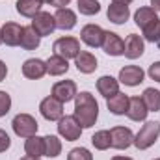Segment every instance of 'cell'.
<instances>
[{"label": "cell", "mask_w": 160, "mask_h": 160, "mask_svg": "<svg viewBox=\"0 0 160 160\" xmlns=\"http://www.w3.org/2000/svg\"><path fill=\"white\" fill-rule=\"evenodd\" d=\"M128 99H130L128 95L118 91L116 95H112V97L106 99V106H108V110L114 116H125L127 110H128Z\"/></svg>", "instance_id": "ac0fdd59"}, {"label": "cell", "mask_w": 160, "mask_h": 160, "mask_svg": "<svg viewBox=\"0 0 160 160\" xmlns=\"http://www.w3.org/2000/svg\"><path fill=\"white\" fill-rule=\"evenodd\" d=\"M11 127H13V132L19 136V138H30V136H36L38 134V121L36 118H32L30 114H17L13 121H11Z\"/></svg>", "instance_id": "3957f363"}, {"label": "cell", "mask_w": 160, "mask_h": 160, "mask_svg": "<svg viewBox=\"0 0 160 160\" xmlns=\"http://www.w3.org/2000/svg\"><path fill=\"white\" fill-rule=\"evenodd\" d=\"M58 134L65 142H75L82 134V127H80L78 121L75 119V116H63L58 121Z\"/></svg>", "instance_id": "5b68a950"}, {"label": "cell", "mask_w": 160, "mask_h": 160, "mask_svg": "<svg viewBox=\"0 0 160 160\" xmlns=\"http://www.w3.org/2000/svg\"><path fill=\"white\" fill-rule=\"evenodd\" d=\"M78 11L82 15H97L101 11V4L97 0H78Z\"/></svg>", "instance_id": "4dcf8cb0"}, {"label": "cell", "mask_w": 160, "mask_h": 160, "mask_svg": "<svg viewBox=\"0 0 160 160\" xmlns=\"http://www.w3.org/2000/svg\"><path fill=\"white\" fill-rule=\"evenodd\" d=\"M155 160H160V158H155Z\"/></svg>", "instance_id": "ee69618b"}, {"label": "cell", "mask_w": 160, "mask_h": 160, "mask_svg": "<svg viewBox=\"0 0 160 160\" xmlns=\"http://www.w3.org/2000/svg\"><path fill=\"white\" fill-rule=\"evenodd\" d=\"M24 151H26L28 157H36V158L45 157V140L39 138L38 134L26 138V142H24Z\"/></svg>", "instance_id": "cb8c5ba5"}, {"label": "cell", "mask_w": 160, "mask_h": 160, "mask_svg": "<svg viewBox=\"0 0 160 160\" xmlns=\"http://www.w3.org/2000/svg\"><path fill=\"white\" fill-rule=\"evenodd\" d=\"M91 143L95 149L99 151H106L112 147V138H110V130H99L91 136Z\"/></svg>", "instance_id": "f1b7e54d"}, {"label": "cell", "mask_w": 160, "mask_h": 160, "mask_svg": "<svg viewBox=\"0 0 160 160\" xmlns=\"http://www.w3.org/2000/svg\"><path fill=\"white\" fill-rule=\"evenodd\" d=\"M69 2H71V0H52L50 4H52L54 8H58V9H60V8H65V6H69Z\"/></svg>", "instance_id": "d590c367"}, {"label": "cell", "mask_w": 160, "mask_h": 160, "mask_svg": "<svg viewBox=\"0 0 160 160\" xmlns=\"http://www.w3.org/2000/svg\"><path fill=\"white\" fill-rule=\"evenodd\" d=\"M67 160H93V155L86 147H75V149L69 151Z\"/></svg>", "instance_id": "1f68e13d"}, {"label": "cell", "mask_w": 160, "mask_h": 160, "mask_svg": "<svg viewBox=\"0 0 160 160\" xmlns=\"http://www.w3.org/2000/svg\"><path fill=\"white\" fill-rule=\"evenodd\" d=\"M145 106L149 112H160V91L155 89V88H147L142 95Z\"/></svg>", "instance_id": "4316f807"}, {"label": "cell", "mask_w": 160, "mask_h": 160, "mask_svg": "<svg viewBox=\"0 0 160 160\" xmlns=\"http://www.w3.org/2000/svg\"><path fill=\"white\" fill-rule=\"evenodd\" d=\"M101 47L108 56H123L125 54V41L114 32H104V39H102Z\"/></svg>", "instance_id": "7c38bea8"}, {"label": "cell", "mask_w": 160, "mask_h": 160, "mask_svg": "<svg viewBox=\"0 0 160 160\" xmlns=\"http://www.w3.org/2000/svg\"><path fill=\"white\" fill-rule=\"evenodd\" d=\"M9 145H11V140H9V136H8V132L0 128V153L8 151V149H9Z\"/></svg>", "instance_id": "836d02e7"}, {"label": "cell", "mask_w": 160, "mask_h": 160, "mask_svg": "<svg viewBox=\"0 0 160 160\" xmlns=\"http://www.w3.org/2000/svg\"><path fill=\"white\" fill-rule=\"evenodd\" d=\"M21 160H39V158H36V157H28V155H26V157H22Z\"/></svg>", "instance_id": "60d3db41"}, {"label": "cell", "mask_w": 160, "mask_h": 160, "mask_svg": "<svg viewBox=\"0 0 160 160\" xmlns=\"http://www.w3.org/2000/svg\"><path fill=\"white\" fill-rule=\"evenodd\" d=\"M15 8H17V13L19 15L28 17V19H34L41 11V2L39 0H17Z\"/></svg>", "instance_id": "d4e9b609"}, {"label": "cell", "mask_w": 160, "mask_h": 160, "mask_svg": "<svg viewBox=\"0 0 160 160\" xmlns=\"http://www.w3.org/2000/svg\"><path fill=\"white\" fill-rule=\"evenodd\" d=\"M158 19V15H157V11L151 8V6H145V8H140L136 13H134V22L143 30L147 24H151L153 21H157Z\"/></svg>", "instance_id": "484cf974"}, {"label": "cell", "mask_w": 160, "mask_h": 160, "mask_svg": "<svg viewBox=\"0 0 160 160\" xmlns=\"http://www.w3.org/2000/svg\"><path fill=\"white\" fill-rule=\"evenodd\" d=\"M52 97L60 102H69L77 97V84L73 80H60L52 86Z\"/></svg>", "instance_id": "ba28073f"}, {"label": "cell", "mask_w": 160, "mask_h": 160, "mask_svg": "<svg viewBox=\"0 0 160 160\" xmlns=\"http://www.w3.org/2000/svg\"><path fill=\"white\" fill-rule=\"evenodd\" d=\"M112 4H123V6H128V4H132V0H112Z\"/></svg>", "instance_id": "f35d334b"}, {"label": "cell", "mask_w": 160, "mask_h": 160, "mask_svg": "<svg viewBox=\"0 0 160 160\" xmlns=\"http://www.w3.org/2000/svg\"><path fill=\"white\" fill-rule=\"evenodd\" d=\"M75 65L82 75H91L97 69V58L88 50H80V54L75 58Z\"/></svg>", "instance_id": "d6986e66"}, {"label": "cell", "mask_w": 160, "mask_h": 160, "mask_svg": "<svg viewBox=\"0 0 160 160\" xmlns=\"http://www.w3.org/2000/svg\"><path fill=\"white\" fill-rule=\"evenodd\" d=\"M43 140H45V157H48V158L60 157V153H62V140L58 136H52V134L45 136Z\"/></svg>", "instance_id": "83f0119b"}, {"label": "cell", "mask_w": 160, "mask_h": 160, "mask_svg": "<svg viewBox=\"0 0 160 160\" xmlns=\"http://www.w3.org/2000/svg\"><path fill=\"white\" fill-rule=\"evenodd\" d=\"M54 19H56V28H60V30H71L77 26V13L69 8L56 9Z\"/></svg>", "instance_id": "2e32d148"}, {"label": "cell", "mask_w": 160, "mask_h": 160, "mask_svg": "<svg viewBox=\"0 0 160 160\" xmlns=\"http://www.w3.org/2000/svg\"><path fill=\"white\" fill-rule=\"evenodd\" d=\"M41 43V36L32 28V24L30 26H22V34H21V47L24 48V50H36L38 47H39Z\"/></svg>", "instance_id": "44dd1931"}, {"label": "cell", "mask_w": 160, "mask_h": 160, "mask_svg": "<svg viewBox=\"0 0 160 160\" xmlns=\"http://www.w3.org/2000/svg\"><path fill=\"white\" fill-rule=\"evenodd\" d=\"M41 4H50V2H52V0H39Z\"/></svg>", "instance_id": "b9f144b4"}, {"label": "cell", "mask_w": 160, "mask_h": 160, "mask_svg": "<svg viewBox=\"0 0 160 160\" xmlns=\"http://www.w3.org/2000/svg\"><path fill=\"white\" fill-rule=\"evenodd\" d=\"M106 15H108L110 22L125 24L128 21V17H130V9H128V6H123V4H112V6H108Z\"/></svg>", "instance_id": "7402d4cb"}, {"label": "cell", "mask_w": 160, "mask_h": 160, "mask_svg": "<svg viewBox=\"0 0 160 160\" xmlns=\"http://www.w3.org/2000/svg\"><path fill=\"white\" fill-rule=\"evenodd\" d=\"M11 108V97L6 91H0V118H4Z\"/></svg>", "instance_id": "d6a6232c"}, {"label": "cell", "mask_w": 160, "mask_h": 160, "mask_svg": "<svg viewBox=\"0 0 160 160\" xmlns=\"http://www.w3.org/2000/svg\"><path fill=\"white\" fill-rule=\"evenodd\" d=\"M147 114H149V110H147V106H145V102H143L142 97H130V99H128V110H127L128 119L145 121Z\"/></svg>", "instance_id": "e0dca14e"}, {"label": "cell", "mask_w": 160, "mask_h": 160, "mask_svg": "<svg viewBox=\"0 0 160 160\" xmlns=\"http://www.w3.org/2000/svg\"><path fill=\"white\" fill-rule=\"evenodd\" d=\"M75 119L82 128H91L99 118V104L89 91H80L75 97Z\"/></svg>", "instance_id": "6da1fadb"}, {"label": "cell", "mask_w": 160, "mask_h": 160, "mask_svg": "<svg viewBox=\"0 0 160 160\" xmlns=\"http://www.w3.org/2000/svg\"><path fill=\"white\" fill-rule=\"evenodd\" d=\"M39 112L47 121H60L63 118V102H60L52 95L45 97L39 104Z\"/></svg>", "instance_id": "8992f818"}, {"label": "cell", "mask_w": 160, "mask_h": 160, "mask_svg": "<svg viewBox=\"0 0 160 160\" xmlns=\"http://www.w3.org/2000/svg\"><path fill=\"white\" fill-rule=\"evenodd\" d=\"M147 73H149V77L155 80V82H158V84H160V62H155V63H151Z\"/></svg>", "instance_id": "e575fe53"}, {"label": "cell", "mask_w": 160, "mask_h": 160, "mask_svg": "<svg viewBox=\"0 0 160 160\" xmlns=\"http://www.w3.org/2000/svg\"><path fill=\"white\" fill-rule=\"evenodd\" d=\"M158 136H160V121H147L140 128V132L134 136V145H136V149L145 151L158 140Z\"/></svg>", "instance_id": "7a4b0ae2"}, {"label": "cell", "mask_w": 160, "mask_h": 160, "mask_svg": "<svg viewBox=\"0 0 160 160\" xmlns=\"http://www.w3.org/2000/svg\"><path fill=\"white\" fill-rule=\"evenodd\" d=\"M110 138L114 149H128L134 143V134L128 127H114L110 130Z\"/></svg>", "instance_id": "9c48e42d"}, {"label": "cell", "mask_w": 160, "mask_h": 160, "mask_svg": "<svg viewBox=\"0 0 160 160\" xmlns=\"http://www.w3.org/2000/svg\"><path fill=\"white\" fill-rule=\"evenodd\" d=\"M69 71V62L58 54H52L48 60H47V73L50 77H62Z\"/></svg>", "instance_id": "ffe728a7"}, {"label": "cell", "mask_w": 160, "mask_h": 160, "mask_svg": "<svg viewBox=\"0 0 160 160\" xmlns=\"http://www.w3.org/2000/svg\"><path fill=\"white\" fill-rule=\"evenodd\" d=\"M112 160H132V158H128V157H114Z\"/></svg>", "instance_id": "ab89813d"}, {"label": "cell", "mask_w": 160, "mask_h": 160, "mask_svg": "<svg viewBox=\"0 0 160 160\" xmlns=\"http://www.w3.org/2000/svg\"><path fill=\"white\" fill-rule=\"evenodd\" d=\"M6 75H8V67H6V63L0 60V82L6 78Z\"/></svg>", "instance_id": "8d00e7d4"}, {"label": "cell", "mask_w": 160, "mask_h": 160, "mask_svg": "<svg viewBox=\"0 0 160 160\" xmlns=\"http://www.w3.org/2000/svg\"><path fill=\"white\" fill-rule=\"evenodd\" d=\"M145 50V43L143 39L138 36V34H130L127 39H125V56L128 60H136L143 54Z\"/></svg>", "instance_id": "9a60e30c"}, {"label": "cell", "mask_w": 160, "mask_h": 160, "mask_svg": "<svg viewBox=\"0 0 160 160\" xmlns=\"http://www.w3.org/2000/svg\"><path fill=\"white\" fill-rule=\"evenodd\" d=\"M32 28L39 34L41 38L50 36L56 30V19L54 15H50L48 11H39L34 19H32Z\"/></svg>", "instance_id": "52a82bcc"}, {"label": "cell", "mask_w": 160, "mask_h": 160, "mask_svg": "<svg viewBox=\"0 0 160 160\" xmlns=\"http://www.w3.org/2000/svg\"><path fill=\"white\" fill-rule=\"evenodd\" d=\"M145 78V73L142 67L138 65H125L119 71V82L128 86V88H134V86H140Z\"/></svg>", "instance_id": "8fae6325"}, {"label": "cell", "mask_w": 160, "mask_h": 160, "mask_svg": "<svg viewBox=\"0 0 160 160\" xmlns=\"http://www.w3.org/2000/svg\"><path fill=\"white\" fill-rule=\"evenodd\" d=\"M54 54L65 58V60H75L80 54V41L77 38H71V36H65V38H60V39L54 41Z\"/></svg>", "instance_id": "277c9868"}, {"label": "cell", "mask_w": 160, "mask_h": 160, "mask_svg": "<svg viewBox=\"0 0 160 160\" xmlns=\"http://www.w3.org/2000/svg\"><path fill=\"white\" fill-rule=\"evenodd\" d=\"M97 91L102 97L108 99V97H112V95H116L119 91V80H116L114 77L104 75V77H101V78L97 80Z\"/></svg>", "instance_id": "603a6c76"}, {"label": "cell", "mask_w": 160, "mask_h": 160, "mask_svg": "<svg viewBox=\"0 0 160 160\" xmlns=\"http://www.w3.org/2000/svg\"><path fill=\"white\" fill-rule=\"evenodd\" d=\"M2 34V43H6L8 47H17L21 43V34H22V26L17 22H6L0 28Z\"/></svg>", "instance_id": "5bb4252c"}, {"label": "cell", "mask_w": 160, "mask_h": 160, "mask_svg": "<svg viewBox=\"0 0 160 160\" xmlns=\"http://www.w3.org/2000/svg\"><path fill=\"white\" fill-rule=\"evenodd\" d=\"M80 39L84 41L88 47L91 48H97L102 45L104 39V30L99 26V24H86L82 30H80Z\"/></svg>", "instance_id": "30bf717a"}, {"label": "cell", "mask_w": 160, "mask_h": 160, "mask_svg": "<svg viewBox=\"0 0 160 160\" xmlns=\"http://www.w3.org/2000/svg\"><path fill=\"white\" fill-rule=\"evenodd\" d=\"M143 38H145V41H151V43L160 45V19L153 21L151 24H147L143 28Z\"/></svg>", "instance_id": "f546056e"}, {"label": "cell", "mask_w": 160, "mask_h": 160, "mask_svg": "<svg viewBox=\"0 0 160 160\" xmlns=\"http://www.w3.org/2000/svg\"><path fill=\"white\" fill-rule=\"evenodd\" d=\"M0 43H2V34H0Z\"/></svg>", "instance_id": "7bdbcfd3"}, {"label": "cell", "mask_w": 160, "mask_h": 160, "mask_svg": "<svg viewBox=\"0 0 160 160\" xmlns=\"http://www.w3.org/2000/svg\"><path fill=\"white\" fill-rule=\"evenodd\" d=\"M151 8L155 11H160V0H151Z\"/></svg>", "instance_id": "74e56055"}, {"label": "cell", "mask_w": 160, "mask_h": 160, "mask_svg": "<svg viewBox=\"0 0 160 160\" xmlns=\"http://www.w3.org/2000/svg\"><path fill=\"white\" fill-rule=\"evenodd\" d=\"M22 75L30 80H39L47 75V62L39 58H30L22 63Z\"/></svg>", "instance_id": "4fadbf2b"}]
</instances>
